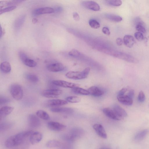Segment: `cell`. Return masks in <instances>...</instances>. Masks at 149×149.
Instances as JSON below:
<instances>
[{
	"label": "cell",
	"instance_id": "cell-1",
	"mask_svg": "<svg viewBox=\"0 0 149 149\" xmlns=\"http://www.w3.org/2000/svg\"><path fill=\"white\" fill-rule=\"evenodd\" d=\"M33 132L31 130L25 131L10 136L5 141V146L10 148L21 144L24 139L29 136Z\"/></svg>",
	"mask_w": 149,
	"mask_h": 149
},
{
	"label": "cell",
	"instance_id": "cell-2",
	"mask_svg": "<svg viewBox=\"0 0 149 149\" xmlns=\"http://www.w3.org/2000/svg\"><path fill=\"white\" fill-rule=\"evenodd\" d=\"M90 70V68L88 67L82 71H70L65 74L67 78L74 80H80L87 77Z\"/></svg>",
	"mask_w": 149,
	"mask_h": 149
},
{
	"label": "cell",
	"instance_id": "cell-3",
	"mask_svg": "<svg viewBox=\"0 0 149 149\" xmlns=\"http://www.w3.org/2000/svg\"><path fill=\"white\" fill-rule=\"evenodd\" d=\"M10 92L13 97L16 100H21L23 96V90L22 86L17 84H13L10 87Z\"/></svg>",
	"mask_w": 149,
	"mask_h": 149
},
{
	"label": "cell",
	"instance_id": "cell-4",
	"mask_svg": "<svg viewBox=\"0 0 149 149\" xmlns=\"http://www.w3.org/2000/svg\"><path fill=\"white\" fill-rule=\"evenodd\" d=\"M62 92V91L60 89L52 88L44 90L42 92V94L45 97L54 98L57 97Z\"/></svg>",
	"mask_w": 149,
	"mask_h": 149
},
{
	"label": "cell",
	"instance_id": "cell-5",
	"mask_svg": "<svg viewBox=\"0 0 149 149\" xmlns=\"http://www.w3.org/2000/svg\"><path fill=\"white\" fill-rule=\"evenodd\" d=\"M115 57L129 63H136L139 62L138 60L133 56L121 52L117 51Z\"/></svg>",
	"mask_w": 149,
	"mask_h": 149
},
{
	"label": "cell",
	"instance_id": "cell-6",
	"mask_svg": "<svg viewBox=\"0 0 149 149\" xmlns=\"http://www.w3.org/2000/svg\"><path fill=\"white\" fill-rule=\"evenodd\" d=\"M52 83L56 86L72 88L79 87L78 84L68 82L62 80H54L52 81Z\"/></svg>",
	"mask_w": 149,
	"mask_h": 149
},
{
	"label": "cell",
	"instance_id": "cell-7",
	"mask_svg": "<svg viewBox=\"0 0 149 149\" xmlns=\"http://www.w3.org/2000/svg\"><path fill=\"white\" fill-rule=\"evenodd\" d=\"M46 68L48 71L53 72L61 71L65 69L63 65L58 62H55L48 64L47 65Z\"/></svg>",
	"mask_w": 149,
	"mask_h": 149
},
{
	"label": "cell",
	"instance_id": "cell-8",
	"mask_svg": "<svg viewBox=\"0 0 149 149\" xmlns=\"http://www.w3.org/2000/svg\"><path fill=\"white\" fill-rule=\"evenodd\" d=\"M29 125L31 127L36 128L39 127L41 122L38 117L34 114H30L28 117Z\"/></svg>",
	"mask_w": 149,
	"mask_h": 149
},
{
	"label": "cell",
	"instance_id": "cell-9",
	"mask_svg": "<svg viewBox=\"0 0 149 149\" xmlns=\"http://www.w3.org/2000/svg\"><path fill=\"white\" fill-rule=\"evenodd\" d=\"M47 126L50 130L54 131H60L64 130L66 126L55 121H49L47 123Z\"/></svg>",
	"mask_w": 149,
	"mask_h": 149
},
{
	"label": "cell",
	"instance_id": "cell-10",
	"mask_svg": "<svg viewBox=\"0 0 149 149\" xmlns=\"http://www.w3.org/2000/svg\"><path fill=\"white\" fill-rule=\"evenodd\" d=\"M82 5L85 8L95 11H97L100 9L99 4L96 2L91 1H85L81 2Z\"/></svg>",
	"mask_w": 149,
	"mask_h": 149
},
{
	"label": "cell",
	"instance_id": "cell-11",
	"mask_svg": "<svg viewBox=\"0 0 149 149\" xmlns=\"http://www.w3.org/2000/svg\"><path fill=\"white\" fill-rule=\"evenodd\" d=\"M42 134L40 132H33L29 136V141L32 145L36 144L42 140Z\"/></svg>",
	"mask_w": 149,
	"mask_h": 149
},
{
	"label": "cell",
	"instance_id": "cell-12",
	"mask_svg": "<svg viewBox=\"0 0 149 149\" xmlns=\"http://www.w3.org/2000/svg\"><path fill=\"white\" fill-rule=\"evenodd\" d=\"M102 111L106 116L111 119L115 120H120L122 119L116 114L113 109L106 107L104 108Z\"/></svg>",
	"mask_w": 149,
	"mask_h": 149
},
{
	"label": "cell",
	"instance_id": "cell-13",
	"mask_svg": "<svg viewBox=\"0 0 149 149\" xmlns=\"http://www.w3.org/2000/svg\"><path fill=\"white\" fill-rule=\"evenodd\" d=\"M93 128L97 134L101 137L106 139L107 134L103 127L101 125L95 124L93 126Z\"/></svg>",
	"mask_w": 149,
	"mask_h": 149
},
{
	"label": "cell",
	"instance_id": "cell-14",
	"mask_svg": "<svg viewBox=\"0 0 149 149\" xmlns=\"http://www.w3.org/2000/svg\"><path fill=\"white\" fill-rule=\"evenodd\" d=\"M55 12L54 9L50 7H41L35 9L33 11V13L37 15L45 14H49Z\"/></svg>",
	"mask_w": 149,
	"mask_h": 149
},
{
	"label": "cell",
	"instance_id": "cell-15",
	"mask_svg": "<svg viewBox=\"0 0 149 149\" xmlns=\"http://www.w3.org/2000/svg\"><path fill=\"white\" fill-rule=\"evenodd\" d=\"M117 98L120 103L124 105L131 106L132 104V99L129 97L127 95H117Z\"/></svg>",
	"mask_w": 149,
	"mask_h": 149
},
{
	"label": "cell",
	"instance_id": "cell-16",
	"mask_svg": "<svg viewBox=\"0 0 149 149\" xmlns=\"http://www.w3.org/2000/svg\"><path fill=\"white\" fill-rule=\"evenodd\" d=\"M88 91L89 94L94 97H99L104 94V91L98 87L93 86L89 87Z\"/></svg>",
	"mask_w": 149,
	"mask_h": 149
},
{
	"label": "cell",
	"instance_id": "cell-17",
	"mask_svg": "<svg viewBox=\"0 0 149 149\" xmlns=\"http://www.w3.org/2000/svg\"><path fill=\"white\" fill-rule=\"evenodd\" d=\"M68 103L66 100L61 99H52L48 100L47 102V105L49 106L56 107L66 105Z\"/></svg>",
	"mask_w": 149,
	"mask_h": 149
},
{
	"label": "cell",
	"instance_id": "cell-18",
	"mask_svg": "<svg viewBox=\"0 0 149 149\" xmlns=\"http://www.w3.org/2000/svg\"><path fill=\"white\" fill-rule=\"evenodd\" d=\"M113 109L116 114L122 119L127 116L126 111L118 104H115L113 106Z\"/></svg>",
	"mask_w": 149,
	"mask_h": 149
},
{
	"label": "cell",
	"instance_id": "cell-19",
	"mask_svg": "<svg viewBox=\"0 0 149 149\" xmlns=\"http://www.w3.org/2000/svg\"><path fill=\"white\" fill-rule=\"evenodd\" d=\"M14 109V108L10 106L2 107L0 109V118L1 119L10 114Z\"/></svg>",
	"mask_w": 149,
	"mask_h": 149
},
{
	"label": "cell",
	"instance_id": "cell-20",
	"mask_svg": "<svg viewBox=\"0 0 149 149\" xmlns=\"http://www.w3.org/2000/svg\"><path fill=\"white\" fill-rule=\"evenodd\" d=\"M50 111L53 112L71 113L73 112L72 109L68 107H55L50 109Z\"/></svg>",
	"mask_w": 149,
	"mask_h": 149
},
{
	"label": "cell",
	"instance_id": "cell-21",
	"mask_svg": "<svg viewBox=\"0 0 149 149\" xmlns=\"http://www.w3.org/2000/svg\"><path fill=\"white\" fill-rule=\"evenodd\" d=\"M123 42L127 47L130 48L132 47L135 42L134 37L132 36L127 35L123 38Z\"/></svg>",
	"mask_w": 149,
	"mask_h": 149
},
{
	"label": "cell",
	"instance_id": "cell-22",
	"mask_svg": "<svg viewBox=\"0 0 149 149\" xmlns=\"http://www.w3.org/2000/svg\"><path fill=\"white\" fill-rule=\"evenodd\" d=\"M135 23L136 24V29L138 32L144 33L146 32V30L143 25V23L140 19L137 18Z\"/></svg>",
	"mask_w": 149,
	"mask_h": 149
},
{
	"label": "cell",
	"instance_id": "cell-23",
	"mask_svg": "<svg viewBox=\"0 0 149 149\" xmlns=\"http://www.w3.org/2000/svg\"><path fill=\"white\" fill-rule=\"evenodd\" d=\"M0 69L3 72L7 73L11 71V66L9 62L7 61H4L0 64Z\"/></svg>",
	"mask_w": 149,
	"mask_h": 149
},
{
	"label": "cell",
	"instance_id": "cell-24",
	"mask_svg": "<svg viewBox=\"0 0 149 149\" xmlns=\"http://www.w3.org/2000/svg\"><path fill=\"white\" fill-rule=\"evenodd\" d=\"M148 132L147 129L144 130L137 133L135 136L134 139L136 141H141L146 136Z\"/></svg>",
	"mask_w": 149,
	"mask_h": 149
},
{
	"label": "cell",
	"instance_id": "cell-25",
	"mask_svg": "<svg viewBox=\"0 0 149 149\" xmlns=\"http://www.w3.org/2000/svg\"><path fill=\"white\" fill-rule=\"evenodd\" d=\"M72 91L73 93L76 94L84 95H88L90 94L88 90L79 87L72 88Z\"/></svg>",
	"mask_w": 149,
	"mask_h": 149
},
{
	"label": "cell",
	"instance_id": "cell-26",
	"mask_svg": "<svg viewBox=\"0 0 149 149\" xmlns=\"http://www.w3.org/2000/svg\"><path fill=\"white\" fill-rule=\"evenodd\" d=\"M37 116L43 120H47L50 119L49 115L46 111L42 110H38L36 112Z\"/></svg>",
	"mask_w": 149,
	"mask_h": 149
},
{
	"label": "cell",
	"instance_id": "cell-27",
	"mask_svg": "<svg viewBox=\"0 0 149 149\" xmlns=\"http://www.w3.org/2000/svg\"><path fill=\"white\" fill-rule=\"evenodd\" d=\"M61 143L58 141L56 140L48 141L46 144V147L49 148H52L59 147Z\"/></svg>",
	"mask_w": 149,
	"mask_h": 149
},
{
	"label": "cell",
	"instance_id": "cell-28",
	"mask_svg": "<svg viewBox=\"0 0 149 149\" xmlns=\"http://www.w3.org/2000/svg\"><path fill=\"white\" fill-rule=\"evenodd\" d=\"M22 61L26 66L30 67H34L37 65L36 62L34 60L29 58H26Z\"/></svg>",
	"mask_w": 149,
	"mask_h": 149
},
{
	"label": "cell",
	"instance_id": "cell-29",
	"mask_svg": "<svg viewBox=\"0 0 149 149\" xmlns=\"http://www.w3.org/2000/svg\"><path fill=\"white\" fill-rule=\"evenodd\" d=\"M105 16L109 20L115 22H119L122 20V18L121 17L114 14H106Z\"/></svg>",
	"mask_w": 149,
	"mask_h": 149
},
{
	"label": "cell",
	"instance_id": "cell-30",
	"mask_svg": "<svg viewBox=\"0 0 149 149\" xmlns=\"http://www.w3.org/2000/svg\"><path fill=\"white\" fill-rule=\"evenodd\" d=\"M25 17V15H23L17 18L15 23V27L16 29H18L21 27L24 21Z\"/></svg>",
	"mask_w": 149,
	"mask_h": 149
},
{
	"label": "cell",
	"instance_id": "cell-31",
	"mask_svg": "<svg viewBox=\"0 0 149 149\" xmlns=\"http://www.w3.org/2000/svg\"><path fill=\"white\" fill-rule=\"evenodd\" d=\"M13 125V123L10 122H4L0 125V131L3 132L10 128Z\"/></svg>",
	"mask_w": 149,
	"mask_h": 149
},
{
	"label": "cell",
	"instance_id": "cell-32",
	"mask_svg": "<svg viewBox=\"0 0 149 149\" xmlns=\"http://www.w3.org/2000/svg\"><path fill=\"white\" fill-rule=\"evenodd\" d=\"M83 131L80 129H74L71 133L69 138L70 139H74L77 137L80 136L82 133Z\"/></svg>",
	"mask_w": 149,
	"mask_h": 149
},
{
	"label": "cell",
	"instance_id": "cell-33",
	"mask_svg": "<svg viewBox=\"0 0 149 149\" xmlns=\"http://www.w3.org/2000/svg\"><path fill=\"white\" fill-rule=\"evenodd\" d=\"M68 102L71 103H77L80 101L81 98L77 96H68L65 98Z\"/></svg>",
	"mask_w": 149,
	"mask_h": 149
},
{
	"label": "cell",
	"instance_id": "cell-34",
	"mask_svg": "<svg viewBox=\"0 0 149 149\" xmlns=\"http://www.w3.org/2000/svg\"><path fill=\"white\" fill-rule=\"evenodd\" d=\"M26 78L30 82L36 83L38 82L39 79L38 77L33 74H28L26 75Z\"/></svg>",
	"mask_w": 149,
	"mask_h": 149
},
{
	"label": "cell",
	"instance_id": "cell-35",
	"mask_svg": "<svg viewBox=\"0 0 149 149\" xmlns=\"http://www.w3.org/2000/svg\"><path fill=\"white\" fill-rule=\"evenodd\" d=\"M89 24L91 28L95 29L99 28L100 27L99 23L97 21L93 19L89 20Z\"/></svg>",
	"mask_w": 149,
	"mask_h": 149
},
{
	"label": "cell",
	"instance_id": "cell-36",
	"mask_svg": "<svg viewBox=\"0 0 149 149\" xmlns=\"http://www.w3.org/2000/svg\"><path fill=\"white\" fill-rule=\"evenodd\" d=\"M106 3L111 5L116 6H118L122 4V1L120 0H107L106 1Z\"/></svg>",
	"mask_w": 149,
	"mask_h": 149
},
{
	"label": "cell",
	"instance_id": "cell-37",
	"mask_svg": "<svg viewBox=\"0 0 149 149\" xmlns=\"http://www.w3.org/2000/svg\"><path fill=\"white\" fill-rule=\"evenodd\" d=\"M16 7L15 6H11L2 9H1L0 14H1L5 13L12 11L15 9Z\"/></svg>",
	"mask_w": 149,
	"mask_h": 149
},
{
	"label": "cell",
	"instance_id": "cell-38",
	"mask_svg": "<svg viewBox=\"0 0 149 149\" xmlns=\"http://www.w3.org/2000/svg\"><path fill=\"white\" fill-rule=\"evenodd\" d=\"M145 95L143 92L141 91L139 93L138 97V101L140 102H143L145 100Z\"/></svg>",
	"mask_w": 149,
	"mask_h": 149
},
{
	"label": "cell",
	"instance_id": "cell-39",
	"mask_svg": "<svg viewBox=\"0 0 149 149\" xmlns=\"http://www.w3.org/2000/svg\"><path fill=\"white\" fill-rule=\"evenodd\" d=\"M134 36L136 39L139 41H142L144 38L143 34L140 32H135L134 34Z\"/></svg>",
	"mask_w": 149,
	"mask_h": 149
},
{
	"label": "cell",
	"instance_id": "cell-40",
	"mask_svg": "<svg viewBox=\"0 0 149 149\" xmlns=\"http://www.w3.org/2000/svg\"><path fill=\"white\" fill-rule=\"evenodd\" d=\"M68 54L71 56L76 57L79 56L80 53L76 49H73L69 52Z\"/></svg>",
	"mask_w": 149,
	"mask_h": 149
},
{
	"label": "cell",
	"instance_id": "cell-41",
	"mask_svg": "<svg viewBox=\"0 0 149 149\" xmlns=\"http://www.w3.org/2000/svg\"><path fill=\"white\" fill-rule=\"evenodd\" d=\"M10 101V99L4 97H1L0 98V104H3L7 103Z\"/></svg>",
	"mask_w": 149,
	"mask_h": 149
},
{
	"label": "cell",
	"instance_id": "cell-42",
	"mask_svg": "<svg viewBox=\"0 0 149 149\" xmlns=\"http://www.w3.org/2000/svg\"><path fill=\"white\" fill-rule=\"evenodd\" d=\"M127 88L125 87L123 88L118 92L117 95H125V93L127 91Z\"/></svg>",
	"mask_w": 149,
	"mask_h": 149
},
{
	"label": "cell",
	"instance_id": "cell-43",
	"mask_svg": "<svg viewBox=\"0 0 149 149\" xmlns=\"http://www.w3.org/2000/svg\"><path fill=\"white\" fill-rule=\"evenodd\" d=\"M102 31L104 33L107 35H109L110 34L109 29L106 27H103L102 28Z\"/></svg>",
	"mask_w": 149,
	"mask_h": 149
},
{
	"label": "cell",
	"instance_id": "cell-44",
	"mask_svg": "<svg viewBox=\"0 0 149 149\" xmlns=\"http://www.w3.org/2000/svg\"><path fill=\"white\" fill-rule=\"evenodd\" d=\"M73 17L74 19L76 21H78L80 19V17L78 14L76 12L73 13Z\"/></svg>",
	"mask_w": 149,
	"mask_h": 149
},
{
	"label": "cell",
	"instance_id": "cell-45",
	"mask_svg": "<svg viewBox=\"0 0 149 149\" xmlns=\"http://www.w3.org/2000/svg\"><path fill=\"white\" fill-rule=\"evenodd\" d=\"M134 90L131 89L128 92L127 95L130 97L132 99L134 96Z\"/></svg>",
	"mask_w": 149,
	"mask_h": 149
},
{
	"label": "cell",
	"instance_id": "cell-46",
	"mask_svg": "<svg viewBox=\"0 0 149 149\" xmlns=\"http://www.w3.org/2000/svg\"><path fill=\"white\" fill-rule=\"evenodd\" d=\"M116 42L118 46L121 45L123 43V41L122 39L119 38L116 39Z\"/></svg>",
	"mask_w": 149,
	"mask_h": 149
},
{
	"label": "cell",
	"instance_id": "cell-47",
	"mask_svg": "<svg viewBox=\"0 0 149 149\" xmlns=\"http://www.w3.org/2000/svg\"><path fill=\"white\" fill-rule=\"evenodd\" d=\"M54 10L55 12L56 11V12H60L62 10V8L60 6L57 7L55 8Z\"/></svg>",
	"mask_w": 149,
	"mask_h": 149
},
{
	"label": "cell",
	"instance_id": "cell-48",
	"mask_svg": "<svg viewBox=\"0 0 149 149\" xmlns=\"http://www.w3.org/2000/svg\"><path fill=\"white\" fill-rule=\"evenodd\" d=\"M4 31L3 30L1 27L0 38H1L2 36L4 35Z\"/></svg>",
	"mask_w": 149,
	"mask_h": 149
},
{
	"label": "cell",
	"instance_id": "cell-49",
	"mask_svg": "<svg viewBox=\"0 0 149 149\" xmlns=\"http://www.w3.org/2000/svg\"><path fill=\"white\" fill-rule=\"evenodd\" d=\"M32 21L33 24H35L37 22L38 19L36 18H34L32 19Z\"/></svg>",
	"mask_w": 149,
	"mask_h": 149
},
{
	"label": "cell",
	"instance_id": "cell-50",
	"mask_svg": "<svg viewBox=\"0 0 149 149\" xmlns=\"http://www.w3.org/2000/svg\"><path fill=\"white\" fill-rule=\"evenodd\" d=\"M104 149H111L109 148H104Z\"/></svg>",
	"mask_w": 149,
	"mask_h": 149
}]
</instances>
